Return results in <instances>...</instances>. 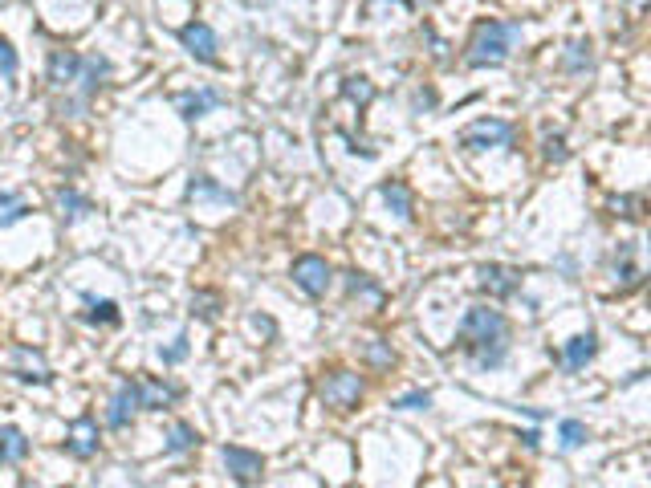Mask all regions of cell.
<instances>
[{"mask_svg": "<svg viewBox=\"0 0 651 488\" xmlns=\"http://www.w3.org/2000/svg\"><path fill=\"white\" fill-rule=\"evenodd\" d=\"M456 338L477 371H497L509 358V318L501 310H493V305H472L460 318Z\"/></svg>", "mask_w": 651, "mask_h": 488, "instance_id": "6da1fadb", "label": "cell"}, {"mask_svg": "<svg viewBox=\"0 0 651 488\" xmlns=\"http://www.w3.org/2000/svg\"><path fill=\"white\" fill-rule=\"evenodd\" d=\"M521 37V21H477V29H472L468 37V49H464V61L468 70H497L509 61L513 45Z\"/></svg>", "mask_w": 651, "mask_h": 488, "instance_id": "7a4b0ae2", "label": "cell"}, {"mask_svg": "<svg viewBox=\"0 0 651 488\" xmlns=\"http://www.w3.org/2000/svg\"><path fill=\"white\" fill-rule=\"evenodd\" d=\"M456 143L464 151H489V147H513L517 143V127L505 118H477L456 135Z\"/></svg>", "mask_w": 651, "mask_h": 488, "instance_id": "3957f363", "label": "cell"}, {"mask_svg": "<svg viewBox=\"0 0 651 488\" xmlns=\"http://www.w3.org/2000/svg\"><path fill=\"white\" fill-rule=\"evenodd\" d=\"M363 379L354 375V371H326L322 379H318V399L326 403V407H334V411H354L363 403Z\"/></svg>", "mask_w": 651, "mask_h": 488, "instance_id": "277c9868", "label": "cell"}, {"mask_svg": "<svg viewBox=\"0 0 651 488\" xmlns=\"http://www.w3.org/2000/svg\"><path fill=\"white\" fill-rule=\"evenodd\" d=\"M289 277H293V285H298L306 297H326V289H330V265H326V257H318V253H302L298 261H293V269H289Z\"/></svg>", "mask_w": 651, "mask_h": 488, "instance_id": "5b68a950", "label": "cell"}, {"mask_svg": "<svg viewBox=\"0 0 651 488\" xmlns=\"http://www.w3.org/2000/svg\"><path fill=\"white\" fill-rule=\"evenodd\" d=\"M98 448H102V440H98V419H94V415H78V419L70 423V432H66L62 452H66L70 460H94Z\"/></svg>", "mask_w": 651, "mask_h": 488, "instance_id": "8992f818", "label": "cell"}, {"mask_svg": "<svg viewBox=\"0 0 651 488\" xmlns=\"http://www.w3.org/2000/svg\"><path fill=\"white\" fill-rule=\"evenodd\" d=\"M180 45L200 61V66H220V41H216V33H212V25H204V21H188L184 29H180Z\"/></svg>", "mask_w": 651, "mask_h": 488, "instance_id": "52a82bcc", "label": "cell"}, {"mask_svg": "<svg viewBox=\"0 0 651 488\" xmlns=\"http://www.w3.org/2000/svg\"><path fill=\"white\" fill-rule=\"evenodd\" d=\"M220 460H224V468H228V476H232L236 484H257V480L265 476V456H261V452H249V448L228 444V448L220 452Z\"/></svg>", "mask_w": 651, "mask_h": 488, "instance_id": "ba28073f", "label": "cell"}, {"mask_svg": "<svg viewBox=\"0 0 651 488\" xmlns=\"http://www.w3.org/2000/svg\"><path fill=\"white\" fill-rule=\"evenodd\" d=\"M135 411H139V391H135V379H127V383H118V391L106 407V427L110 432H127L135 423Z\"/></svg>", "mask_w": 651, "mask_h": 488, "instance_id": "9c48e42d", "label": "cell"}, {"mask_svg": "<svg viewBox=\"0 0 651 488\" xmlns=\"http://www.w3.org/2000/svg\"><path fill=\"white\" fill-rule=\"evenodd\" d=\"M477 285L493 297V301H505V297H513L517 289H521V269H513V265H481V273H477Z\"/></svg>", "mask_w": 651, "mask_h": 488, "instance_id": "30bf717a", "label": "cell"}, {"mask_svg": "<svg viewBox=\"0 0 651 488\" xmlns=\"http://www.w3.org/2000/svg\"><path fill=\"white\" fill-rule=\"evenodd\" d=\"M78 70H82V53H74V49H49L45 78H49L53 90H74Z\"/></svg>", "mask_w": 651, "mask_h": 488, "instance_id": "8fae6325", "label": "cell"}, {"mask_svg": "<svg viewBox=\"0 0 651 488\" xmlns=\"http://www.w3.org/2000/svg\"><path fill=\"white\" fill-rule=\"evenodd\" d=\"M135 391H139V411H167L180 399V387L159 383V379H135Z\"/></svg>", "mask_w": 651, "mask_h": 488, "instance_id": "7c38bea8", "label": "cell"}, {"mask_svg": "<svg viewBox=\"0 0 651 488\" xmlns=\"http://www.w3.org/2000/svg\"><path fill=\"white\" fill-rule=\"evenodd\" d=\"M595 354H599V338H595V334H590V330H586V334H578V338H570V342H566V346L558 350V362H562V366H566V371L574 375V371H582V366H586L590 358H595Z\"/></svg>", "mask_w": 651, "mask_h": 488, "instance_id": "4fadbf2b", "label": "cell"}, {"mask_svg": "<svg viewBox=\"0 0 651 488\" xmlns=\"http://www.w3.org/2000/svg\"><path fill=\"white\" fill-rule=\"evenodd\" d=\"M188 200H196V204H224V208H232V204H236V192L220 188V183H216L212 175H192V183H188Z\"/></svg>", "mask_w": 651, "mask_h": 488, "instance_id": "5bb4252c", "label": "cell"}, {"mask_svg": "<svg viewBox=\"0 0 651 488\" xmlns=\"http://www.w3.org/2000/svg\"><path fill=\"white\" fill-rule=\"evenodd\" d=\"M33 452L29 436L21 432V427H0V464L13 468V464H25Z\"/></svg>", "mask_w": 651, "mask_h": 488, "instance_id": "9a60e30c", "label": "cell"}, {"mask_svg": "<svg viewBox=\"0 0 651 488\" xmlns=\"http://www.w3.org/2000/svg\"><path fill=\"white\" fill-rule=\"evenodd\" d=\"M175 106H180V114H184L188 122H196V118H204L208 110L224 106V94L212 90V86H204V90H196V94H180V98H175Z\"/></svg>", "mask_w": 651, "mask_h": 488, "instance_id": "2e32d148", "label": "cell"}, {"mask_svg": "<svg viewBox=\"0 0 651 488\" xmlns=\"http://www.w3.org/2000/svg\"><path fill=\"white\" fill-rule=\"evenodd\" d=\"M379 196L395 212V220H411V216H416V200H411V188H407L403 179H387L383 188H379Z\"/></svg>", "mask_w": 651, "mask_h": 488, "instance_id": "e0dca14e", "label": "cell"}, {"mask_svg": "<svg viewBox=\"0 0 651 488\" xmlns=\"http://www.w3.org/2000/svg\"><path fill=\"white\" fill-rule=\"evenodd\" d=\"M13 375L21 379V383H49V366L41 362V354L37 350H17V366H13Z\"/></svg>", "mask_w": 651, "mask_h": 488, "instance_id": "ac0fdd59", "label": "cell"}, {"mask_svg": "<svg viewBox=\"0 0 651 488\" xmlns=\"http://www.w3.org/2000/svg\"><path fill=\"white\" fill-rule=\"evenodd\" d=\"M196 444H200V436H196L192 423H171V427H167V440H163V452H167V456H184V452H192Z\"/></svg>", "mask_w": 651, "mask_h": 488, "instance_id": "d6986e66", "label": "cell"}, {"mask_svg": "<svg viewBox=\"0 0 651 488\" xmlns=\"http://www.w3.org/2000/svg\"><path fill=\"white\" fill-rule=\"evenodd\" d=\"M342 98L346 102H354V106H371L375 102V86L363 78V74H350V78H342Z\"/></svg>", "mask_w": 651, "mask_h": 488, "instance_id": "ffe728a7", "label": "cell"}, {"mask_svg": "<svg viewBox=\"0 0 651 488\" xmlns=\"http://www.w3.org/2000/svg\"><path fill=\"white\" fill-rule=\"evenodd\" d=\"M346 293L350 297H367L371 305H383V297H387L383 285H375L367 273H346Z\"/></svg>", "mask_w": 651, "mask_h": 488, "instance_id": "44dd1931", "label": "cell"}, {"mask_svg": "<svg viewBox=\"0 0 651 488\" xmlns=\"http://www.w3.org/2000/svg\"><path fill=\"white\" fill-rule=\"evenodd\" d=\"M590 61H595V57H590V41H570L566 53H562V70L566 74H586Z\"/></svg>", "mask_w": 651, "mask_h": 488, "instance_id": "7402d4cb", "label": "cell"}, {"mask_svg": "<svg viewBox=\"0 0 651 488\" xmlns=\"http://www.w3.org/2000/svg\"><path fill=\"white\" fill-rule=\"evenodd\" d=\"M363 358H367L371 371H391V366H395V350H391V342H383V338H371V342L363 346Z\"/></svg>", "mask_w": 651, "mask_h": 488, "instance_id": "603a6c76", "label": "cell"}, {"mask_svg": "<svg viewBox=\"0 0 651 488\" xmlns=\"http://www.w3.org/2000/svg\"><path fill=\"white\" fill-rule=\"evenodd\" d=\"M57 208H62L66 220H78V216L90 212V200L82 192H74V188H57Z\"/></svg>", "mask_w": 651, "mask_h": 488, "instance_id": "cb8c5ba5", "label": "cell"}, {"mask_svg": "<svg viewBox=\"0 0 651 488\" xmlns=\"http://www.w3.org/2000/svg\"><path fill=\"white\" fill-rule=\"evenodd\" d=\"M25 216H29V204L17 192H0V228H9L17 220H25Z\"/></svg>", "mask_w": 651, "mask_h": 488, "instance_id": "d4e9b609", "label": "cell"}, {"mask_svg": "<svg viewBox=\"0 0 651 488\" xmlns=\"http://www.w3.org/2000/svg\"><path fill=\"white\" fill-rule=\"evenodd\" d=\"M86 305H90V314H86V318H90L94 326H98V322H102V326H118V322H123V314H118V305H114V301L86 297Z\"/></svg>", "mask_w": 651, "mask_h": 488, "instance_id": "484cf974", "label": "cell"}, {"mask_svg": "<svg viewBox=\"0 0 651 488\" xmlns=\"http://www.w3.org/2000/svg\"><path fill=\"white\" fill-rule=\"evenodd\" d=\"M558 440H562V452H574L586 444V423L582 419H562L558 427Z\"/></svg>", "mask_w": 651, "mask_h": 488, "instance_id": "4316f807", "label": "cell"}, {"mask_svg": "<svg viewBox=\"0 0 651 488\" xmlns=\"http://www.w3.org/2000/svg\"><path fill=\"white\" fill-rule=\"evenodd\" d=\"M615 273H619L623 285H635V281H639V265H635V249H631V244H623V249H619V257H615Z\"/></svg>", "mask_w": 651, "mask_h": 488, "instance_id": "83f0119b", "label": "cell"}, {"mask_svg": "<svg viewBox=\"0 0 651 488\" xmlns=\"http://www.w3.org/2000/svg\"><path fill=\"white\" fill-rule=\"evenodd\" d=\"M216 314H220V297H216V293H196V297H192V318L212 322Z\"/></svg>", "mask_w": 651, "mask_h": 488, "instance_id": "f1b7e54d", "label": "cell"}, {"mask_svg": "<svg viewBox=\"0 0 651 488\" xmlns=\"http://www.w3.org/2000/svg\"><path fill=\"white\" fill-rule=\"evenodd\" d=\"M17 70H21V57H17V49L5 41V37H0V74H5L9 82L17 78Z\"/></svg>", "mask_w": 651, "mask_h": 488, "instance_id": "f546056e", "label": "cell"}, {"mask_svg": "<svg viewBox=\"0 0 651 488\" xmlns=\"http://www.w3.org/2000/svg\"><path fill=\"white\" fill-rule=\"evenodd\" d=\"M391 407H399V411H428V407H432V395H428V391H407V395H399Z\"/></svg>", "mask_w": 651, "mask_h": 488, "instance_id": "4dcf8cb0", "label": "cell"}, {"mask_svg": "<svg viewBox=\"0 0 651 488\" xmlns=\"http://www.w3.org/2000/svg\"><path fill=\"white\" fill-rule=\"evenodd\" d=\"M639 208H643V200H639V196H615V200H611V216H627V220H639V216H643Z\"/></svg>", "mask_w": 651, "mask_h": 488, "instance_id": "1f68e13d", "label": "cell"}, {"mask_svg": "<svg viewBox=\"0 0 651 488\" xmlns=\"http://www.w3.org/2000/svg\"><path fill=\"white\" fill-rule=\"evenodd\" d=\"M159 358H163V366H175V362H184L188 358V334H180L167 350H159Z\"/></svg>", "mask_w": 651, "mask_h": 488, "instance_id": "d6a6232c", "label": "cell"}, {"mask_svg": "<svg viewBox=\"0 0 651 488\" xmlns=\"http://www.w3.org/2000/svg\"><path fill=\"white\" fill-rule=\"evenodd\" d=\"M546 159H550V163H566V159H570V151H566V139H562V135L546 139Z\"/></svg>", "mask_w": 651, "mask_h": 488, "instance_id": "836d02e7", "label": "cell"}, {"mask_svg": "<svg viewBox=\"0 0 651 488\" xmlns=\"http://www.w3.org/2000/svg\"><path fill=\"white\" fill-rule=\"evenodd\" d=\"M424 37L432 41V53H436V61H448V45H444V41H440L432 29H424Z\"/></svg>", "mask_w": 651, "mask_h": 488, "instance_id": "e575fe53", "label": "cell"}, {"mask_svg": "<svg viewBox=\"0 0 651 488\" xmlns=\"http://www.w3.org/2000/svg\"><path fill=\"white\" fill-rule=\"evenodd\" d=\"M420 106H436V94H432V90H420V94H416V110H420Z\"/></svg>", "mask_w": 651, "mask_h": 488, "instance_id": "d590c367", "label": "cell"}, {"mask_svg": "<svg viewBox=\"0 0 651 488\" xmlns=\"http://www.w3.org/2000/svg\"><path fill=\"white\" fill-rule=\"evenodd\" d=\"M403 5H411V9H420V5H424V0H403Z\"/></svg>", "mask_w": 651, "mask_h": 488, "instance_id": "8d00e7d4", "label": "cell"}]
</instances>
